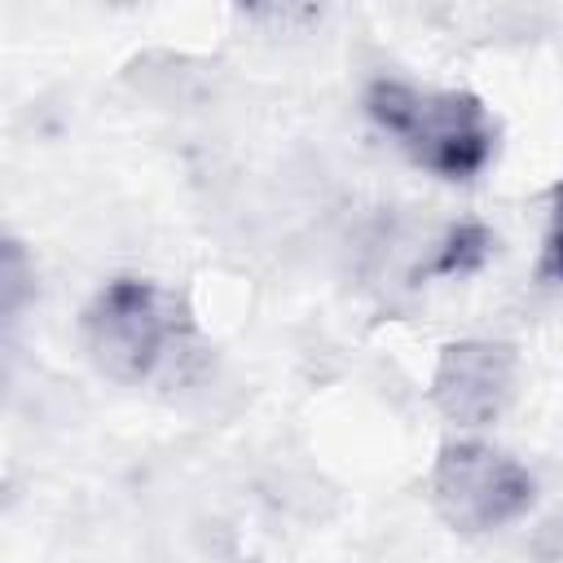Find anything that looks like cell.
<instances>
[{
	"label": "cell",
	"mask_w": 563,
	"mask_h": 563,
	"mask_svg": "<svg viewBox=\"0 0 563 563\" xmlns=\"http://www.w3.org/2000/svg\"><path fill=\"white\" fill-rule=\"evenodd\" d=\"M532 497V471L484 440H453L431 466V506L457 532H497L515 523Z\"/></svg>",
	"instance_id": "3957f363"
},
{
	"label": "cell",
	"mask_w": 563,
	"mask_h": 563,
	"mask_svg": "<svg viewBox=\"0 0 563 563\" xmlns=\"http://www.w3.org/2000/svg\"><path fill=\"white\" fill-rule=\"evenodd\" d=\"M541 277L563 282V180L554 185V198H550V220H545V242H541Z\"/></svg>",
	"instance_id": "5b68a950"
},
{
	"label": "cell",
	"mask_w": 563,
	"mask_h": 563,
	"mask_svg": "<svg viewBox=\"0 0 563 563\" xmlns=\"http://www.w3.org/2000/svg\"><path fill=\"white\" fill-rule=\"evenodd\" d=\"M365 114L405 150V158L440 180H471L497 154V119L462 88H418L409 79H374Z\"/></svg>",
	"instance_id": "7a4b0ae2"
},
{
	"label": "cell",
	"mask_w": 563,
	"mask_h": 563,
	"mask_svg": "<svg viewBox=\"0 0 563 563\" xmlns=\"http://www.w3.org/2000/svg\"><path fill=\"white\" fill-rule=\"evenodd\" d=\"M79 330L92 365L128 387L180 383L202 356V339L189 308L176 299V290L145 277L106 282L88 299Z\"/></svg>",
	"instance_id": "6da1fadb"
},
{
	"label": "cell",
	"mask_w": 563,
	"mask_h": 563,
	"mask_svg": "<svg viewBox=\"0 0 563 563\" xmlns=\"http://www.w3.org/2000/svg\"><path fill=\"white\" fill-rule=\"evenodd\" d=\"M519 383V356L497 339H462L449 343L431 374L435 409L466 431H479L506 413Z\"/></svg>",
	"instance_id": "277c9868"
}]
</instances>
